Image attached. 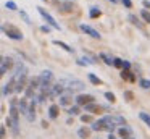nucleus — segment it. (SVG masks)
Returning <instances> with one entry per match:
<instances>
[{"instance_id":"nucleus-25","label":"nucleus","mask_w":150,"mask_h":139,"mask_svg":"<svg viewBox=\"0 0 150 139\" xmlns=\"http://www.w3.org/2000/svg\"><path fill=\"white\" fill-rule=\"evenodd\" d=\"M87 78H89V81H91L92 84H95V86H100V84H102V79H100L98 76H95L94 73H89Z\"/></svg>"},{"instance_id":"nucleus-31","label":"nucleus","mask_w":150,"mask_h":139,"mask_svg":"<svg viewBox=\"0 0 150 139\" xmlns=\"http://www.w3.org/2000/svg\"><path fill=\"white\" fill-rule=\"evenodd\" d=\"M5 8H8V10H11V11H15V10H18V5L13 2V0H8V2L5 3Z\"/></svg>"},{"instance_id":"nucleus-36","label":"nucleus","mask_w":150,"mask_h":139,"mask_svg":"<svg viewBox=\"0 0 150 139\" xmlns=\"http://www.w3.org/2000/svg\"><path fill=\"white\" fill-rule=\"evenodd\" d=\"M124 99H126L127 102H131V100L134 99V94L131 92V91H126V92H124Z\"/></svg>"},{"instance_id":"nucleus-34","label":"nucleus","mask_w":150,"mask_h":139,"mask_svg":"<svg viewBox=\"0 0 150 139\" xmlns=\"http://www.w3.org/2000/svg\"><path fill=\"white\" fill-rule=\"evenodd\" d=\"M113 66L115 68H123V60H121V58H113Z\"/></svg>"},{"instance_id":"nucleus-9","label":"nucleus","mask_w":150,"mask_h":139,"mask_svg":"<svg viewBox=\"0 0 150 139\" xmlns=\"http://www.w3.org/2000/svg\"><path fill=\"white\" fill-rule=\"evenodd\" d=\"M63 92H65V87H63L60 83L52 84V87H50V91H49V99H53V97H58V96H62Z\"/></svg>"},{"instance_id":"nucleus-22","label":"nucleus","mask_w":150,"mask_h":139,"mask_svg":"<svg viewBox=\"0 0 150 139\" xmlns=\"http://www.w3.org/2000/svg\"><path fill=\"white\" fill-rule=\"evenodd\" d=\"M13 66H15L13 58H11V57H4V70L8 71V70H11Z\"/></svg>"},{"instance_id":"nucleus-19","label":"nucleus","mask_w":150,"mask_h":139,"mask_svg":"<svg viewBox=\"0 0 150 139\" xmlns=\"http://www.w3.org/2000/svg\"><path fill=\"white\" fill-rule=\"evenodd\" d=\"M71 102H73V99H71V96H69V92H65V94L60 96V105L66 107V105H69Z\"/></svg>"},{"instance_id":"nucleus-8","label":"nucleus","mask_w":150,"mask_h":139,"mask_svg":"<svg viewBox=\"0 0 150 139\" xmlns=\"http://www.w3.org/2000/svg\"><path fill=\"white\" fill-rule=\"evenodd\" d=\"M79 29H81L82 32H86L87 36L94 37V39H102V36L98 34V31H97V29H94L92 26H89V24H81V26H79Z\"/></svg>"},{"instance_id":"nucleus-33","label":"nucleus","mask_w":150,"mask_h":139,"mask_svg":"<svg viewBox=\"0 0 150 139\" xmlns=\"http://www.w3.org/2000/svg\"><path fill=\"white\" fill-rule=\"evenodd\" d=\"M105 97H107V100H110L111 103H113L115 100H116V97H115V94H113V92H110V91H107V92H105Z\"/></svg>"},{"instance_id":"nucleus-29","label":"nucleus","mask_w":150,"mask_h":139,"mask_svg":"<svg viewBox=\"0 0 150 139\" xmlns=\"http://www.w3.org/2000/svg\"><path fill=\"white\" fill-rule=\"evenodd\" d=\"M20 16H21V18H23V21L26 23V24H33V21H31L29 15H28V13L24 11V10H21V11H20Z\"/></svg>"},{"instance_id":"nucleus-12","label":"nucleus","mask_w":150,"mask_h":139,"mask_svg":"<svg viewBox=\"0 0 150 139\" xmlns=\"http://www.w3.org/2000/svg\"><path fill=\"white\" fill-rule=\"evenodd\" d=\"M36 100H31L29 105H28V112H26V118L29 120V121H34L36 120Z\"/></svg>"},{"instance_id":"nucleus-42","label":"nucleus","mask_w":150,"mask_h":139,"mask_svg":"<svg viewBox=\"0 0 150 139\" xmlns=\"http://www.w3.org/2000/svg\"><path fill=\"white\" fill-rule=\"evenodd\" d=\"M142 5L145 6V8H150V0H144V2H142Z\"/></svg>"},{"instance_id":"nucleus-46","label":"nucleus","mask_w":150,"mask_h":139,"mask_svg":"<svg viewBox=\"0 0 150 139\" xmlns=\"http://www.w3.org/2000/svg\"><path fill=\"white\" fill-rule=\"evenodd\" d=\"M0 31H2V29H0Z\"/></svg>"},{"instance_id":"nucleus-28","label":"nucleus","mask_w":150,"mask_h":139,"mask_svg":"<svg viewBox=\"0 0 150 139\" xmlns=\"http://www.w3.org/2000/svg\"><path fill=\"white\" fill-rule=\"evenodd\" d=\"M98 57H100L102 60H103L105 63L108 65V66H111V65H113V58H111L110 55H107V53H100V55H98Z\"/></svg>"},{"instance_id":"nucleus-32","label":"nucleus","mask_w":150,"mask_h":139,"mask_svg":"<svg viewBox=\"0 0 150 139\" xmlns=\"http://www.w3.org/2000/svg\"><path fill=\"white\" fill-rule=\"evenodd\" d=\"M140 16H142V19H144L145 23H150V11L142 10V11H140Z\"/></svg>"},{"instance_id":"nucleus-4","label":"nucleus","mask_w":150,"mask_h":139,"mask_svg":"<svg viewBox=\"0 0 150 139\" xmlns=\"http://www.w3.org/2000/svg\"><path fill=\"white\" fill-rule=\"evenodd\" d=\"M91 131H108V133H113L115 131V125H111V123H108L105 118H102V120H97V121H92Z\"/></svg>"},{"instance_id":"nucleus-21","label":"nucleus","mask_w":150,"mask_h":139,"mask_svg":"<svg viewBox=\"0 0 150 139\" xmlns=\"http://www.w3.org/2000/svg\"><path fill=\"white\" fill-rule=\"evenodd\" d=\"M91 128H86V126H84V128H79L78 129V136H79V138H81V139H87V138H91Z\"/></svg>"},{"instance_id":"nucleus-20","label":"nucleus","mask_w":150,"mask_h":139,"mask_svg":"<svg viewBox=\"0 0 150 139\" xmlns=\"http://www.w3.org/2000/svg\"><path fill=\"white\" fill-rule=\"evenodd\" d=\"M58 115H60V107L55 105V103H53V105H50V108H49V116H50V118L55 120Z\"/></svg>"},{"instance_id":"nucleus-11","label":"nucleus","mask_w":150,"mask_h":139,"mask_svg":"<svg viewBox=\"0 0 150 139\" xmlns=\"http://www.w3.org/2000/svg\"><path fill=\"white\" fill-rule=\"evenodd\" d=\"M86 108V112H89V113H102L103 110H107V107H103V105H98V103H87V105L84 107Z\"/></svg>"},{"instance_id":"nucleus-1","label":"nucleus","mask_w":150,"mask_h":139,"mask_svg":"<svg viewBox=\"0 0 150 139\" xmlns=\"http://www.w3.org/2000/svg\"><path fill=\"white\" fill-rule=\"evenodd\" d=\"M60 84H62V86L65 87V91L69 94L74 92V91H82L86 86L82 81L76 79V78H63V79H60Z\"/></svg>"},{"instance_id":"nucleus-40","label":"nucleus","mask_w":150,"mask_h":139,"mask_svg":"<svg viewBox=\"0 0 150 139\" xmlns=\"http://www.w3.org/2000/svg\"><path fill=\"white\" fill-rule=\"evenodd\" d=\"M40 31H42V32H47V34H49V32H50V26H47V24L40 26Z\"/></svg>"},{"instance_id":"nucleus-38","label":"nucleus","mask_w":150,"mask_h":139,"mask_svg":"<svg viewBox=\"0 0 150 139\" xmlns=\"http://www.w3.org/2000/svg\"><path fill=\"white\" fill-rule=\"evenodd\" d=\"M5 134H7V129H5V126L2 125V126H0V139H4Z\"/></svg>"},{"instance_id":"nucleus-7","label":"nucleus","mask_w":150,"mask_h":139,"mask_svg":"<svg viewBox=\"0 0 150 139\" xmlns=\"http://www.w3.org/2000/svg\"><path fill=\"white\" fill-rule=\"evenodd\" d=\"M105 120H107L108 123H111V125H120V126H126L127 123H126V118L124 116H121V115H108V116H103Z\"/></svg>"},{"instance_id":"nucleus-3","label":"nucleus","mask_w":150,"mask_h":139,"mask_svg":"<svg viewBox=\"0 0 150 139\" xmlns=\"http://www.w3.org/2000/svg\"><path fill=\"white\" fill-rule=\"evenodd\" d=\"M39 89H50L53 83V73L50 70H44L39 74Z\"/></svg>"},{"instance_id":"nucleus-23","label":"nucleus","mask_w":150,"mask_h":139,"mask_svg":"<svg viewBox=\"0 0 150 139\" xmlns=\"http://www.w3.org/2000/svg\"><path fill=\"white\" fill-rule=\"evenodd\" d=\"M121 78L124 81H136V76H134V73H131V70H123L121 71Z\"/></svg>"},{"instance_id":"nucleus-43","label":"nucleus","mask_w":150,"mask_h":139,"mask_svg":"<svg viewBox=\"0 0 150 139\" xmlns=\"http://www.w3.org/2000/svg\"><path fill=\"white\" fill-rule=\"evenodd\" d=\"M108 139H115V136H113V133H110V134H108Z\"/></svg>"},{"instance_id":"nucleus-26","label":"nucleus","mask_w":150,"mask_h":139,"mask_svg":"<svg viewBox=\"0 0 150 139\" xmlns=\"http://www.w3.org/2000/svg\"><path fill=\"white\" fill-rule=\"evenodd\" d=\"M68 115H71V116H76V115H81V108H79V105H74V107H69V108H68Z\"/></svg>"},{"instance_id":"nucleus-37","label":"nucleus","mask_w":150,"mask_h":139,"mask_svg":"<svg viewBox=\"0 0 150 139\" xmlns=\"http://www.w3.org/2000/svg\"><path fill=\"white\" fill-rule=\"evenodd\" d=\"M81 121L82 123H91L92 121V116L91 115H81Z\"/></svg>"},{"instance_id":"nucleus-17","label":"nucleus","mask_w":150,"mask_h":139,"mask_svg":"<svg viewBox=\"0 0 150 139\" xmlns=\"http://www.w3.org/2000/svg\"><path fill=\"white\" fill-rule=\"evenodd\" d=\"M52 44H53V45H57V47H60V48H63V50L68 52V53H73V52H74V48L69 47V45L66 44V42H62V41H53Z\"/></svg>"},{"instance_id":"nucleus-13","label":"nucleus","mask_w":150,"mask_h":139,"mask_svg":"<svg viewBox=\"0 0 150 139\" xmlns=\"http://www.w3.org/2000/svg\"><path fill=\"white\" fill-rule=\"evenodd\" d=\"M73 10H74V3L69 2V0L62 2V3L58 5V11H60V13H71Z\"/></svg>"},{"instance_id":"nucleus-10","label":"nucleus","mask_w":150,"mask_h":139,"mask_svg":"<svg viewBox=\"0 0 150 139\" xmlns=\"http://www.w3.org/2000/svg\"><path fill=\"white\" fill-rule=\"evenodd\" d=\"M15 86H16V78L11 76V79L8 81V83L5 84V87L2 89V94H4V96H10V94H13L15 92Z\"/></svg>"},{"instance_id":"nucleus-18","label":"nucleus","mask_w":150,"mask_h":139,"mask_svg":"<svg viewBox=\"0 0 150 139\" xmlns=\"http://www.w3.org/2000/svg\"><path fill=\"white\" fill-rule=\"evenodd\" d=\"M76 63L81 65V66H86V65H95V63H97V60H94L92 57H82V58H79Z\"/></svg>"},{"instance_id":"nucleus-2","label":"nucleus","mask_w":150,"mask_h":139,"mask_svg":"<svg viewBox=\"0 0 150 139\" xmlns=\"http://www.w3.org/2000/svg\"><path fill=\"white\" fill-rule=\"evenodd\" d=\"M0 29H2V31H4L10 39H13V41H21V39H23V32H21L15 24H11V23H5V24H2Z\"/></svg>"},{"instance_id":"nucleus-24","label":"nucleus","mask_w":150,"mask_h":139,"mask_svg":"<svg viewBox=\"0 0 150 139\" xmlns=\"http://www.w3.org/2000/svg\"><path fill=\"white\" fill-rule=\"evenodd\" d=\"M89 16H91L92 19H95V18H100V16H102V10L98 8V6H92V8L89 10Z\"/></svg>"},{"instance_id":"nucleus-27","label":"nucleus","mask_w":150,"mask_h":139,"mask_svg":"<svg viewBox=\"0 0 150 139\" xmlns=\"http://www.w3.org/2000/svg\"><path fill=\"white\" fill-rule=\"evenodd\" d=\"M139 118L142 120V121H144V123H145V125L150 128V115H149V113H145V112H140V113H139Z\"/></svg>"},{"instance_id":"nucleus-35","label":"nucleus","mask_w":150,"mask_h":139,"mask_svg":"<svg viewBox=\"0 0 150 139\" xmlns=\"http://www.w3.org/2000/svg\"><path fill=\"white\" fill-rule=\"evenodd\" d=\"M5 73H7V71L4 70V57H2V55H0V78L4 76Z\"/></svg>"},{"instance_id":"nucleus-16","label":"nucleus","mask_w":150,"mask_h":139,"mask_svg":"<svg viewBox=\"0 0 150 139\" xmlns=\"http://www.w3.org/2000/svg\"><path fill=\"white\" fill-rule=\"evenodd\" d=\"M18 112H20L21 115H26V112H28V99L26 97L20 99V102H18Z\"/></svg>"},{"instance_id":"nucleus-14","label":"nucleus","mask_w":150,"mask_h":139,"mask_svg":"<svg viewBox=\"0 0 150 139\" xmlns=\"http://www.w3.org/2000/svg\"><path fill=\"white\" fill-rule=\"evenodd\" d=\"M118 134H120L121 139H131V134H132V131H131L129 126H121V128L118 129Z\"/></svg>"},{"instance_id":"nucleus-15","label":"nucleus","mask_w":150,"mask_h":139,"mask_svg":"<svg viewBox=\"0 0 150 139\" xmlns=\"http://www.w3.org/2000/svg\"><path fill=\"white\" fill-rule=\"evenodd\" d=\"M127 19H129V21L132 23L134 26H137V28H139L140 31H144V34L147 36V31H145V28H144V24H142V23L139 21V18H137L136 15H129V16H127Z\"/></svg>"},{"instance_id":"nucleus-44","label":"nucleus","mask_w":150,"mask_h":139,"mask_svg":"<svg viewBox=\"0 0 150 139\" xmlns=\"http://www.w3.org/2000/svg\"><path fill=\"white\" fill-rule=\"evenodd\" d=\"M110 2H111V3H120L121 0H110Z\"/></svg>"},{"instance_id":"nucleus-45","label":"nucleus","mask_w":150,"mask_h":139,"mask_svg":"<svg viewBox=\"0 0 150 139\" xmlns=\"http://www.w3.org/2000/svg\"><path fill=\"white\" fill-rule=\"evenodd\" d=\"M42 2H47V0H42Z\"/></svg>"},{"instance_id":"nucleus-41","label":"nucleus","mask_w":150,"mask_h":139,"mask_svg":"<svg viewBox=\"0 0 150 139\" xmlns=\"http://www.w3.org/2000/svg\"><path fill=\"white\" fill-rule=\"evenodd\" d=\"M129 68H131V63H129V61H124L123 60V70H129Z\"/></svg>"},{"instance_id":"nucleus-39","label":"nucleus","mask_w":150,"mask_h":139,"mask_svg":"<svg viewBox=\"0 0 150 139\" xmlns=\"http://www.w3.org/2000/svg\"><path fill=\"white\" fill-rule=\"evenodd\" d=\"M121 2H123V5L126 6V8H132V2H131V0H121Z\"/></svg>"},{"instance_id":"nucleus-5","label":"nucleus","mask_w":150,"mask_h":139,"mask_svg":"<svg viewBox=\"0 0 150 139\" xmlns=\"http://www.w3.org/2000/svg\"><path fill=\"white\" fill-rule=\"evenodd\" d=\"M37 11H39V15L44 18V21H47V26H50V28H53V29H57V31H60V24L55 21V18H53L52 15H50L49 11H47L45 8H42V6H37Z\"/></svg>"},{"instance_id":"nucleus-30","label":"nucleus","mask_w":150,"mask_h":139,"mask_svg":"<svg viewBox=\"0 0 150 139\" xmlns=\"http://www.w3.org/2000/svg\"><path fill=\"white\" fill-rule=\"evenodd\" d=\"M139 86L142 87V89H150V79H145V78H142V79L139 81Z\"/></svg>"},{"instance_id":"nucleus-6","label":"nucleus","mask_w":150,"mask_h":139,"mask_svg":"<svg viewBox=\"0 0 150 139\" xmlns=\"http://www.w3.org/2000/svg\"><path fill=\"white\" fill-rule=\"evenodd\" d=\"M76 103H78L79 107H86L87 103H94L95 102V97L91 96V94H79V96H76Z\"/></svg>"}]
</instances>
